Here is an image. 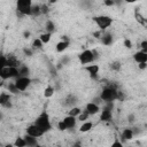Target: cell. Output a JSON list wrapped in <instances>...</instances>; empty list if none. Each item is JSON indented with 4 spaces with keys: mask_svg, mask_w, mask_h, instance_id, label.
<instances>
[{
    "mask_svg": "<svg viewBox=\"0 0 147 147\" xmlns=\"http://www.w3.org/2000/svg\"><path fill=\"white\" fill-rule=\"evenodd\" d=\"M34 124H36L37 126H39V127L44 131V133H45L46 131H49L51 127H52L49 117H48V115H47L46 113H42L41 115H39L38 118L36 119V123H34Z\"/></svg>",
    "mask_w": 147,
    "mask_h": 147,
    "instance_id": "6da1fadb",
    "label": "cell"
},
{
    "mask_svg": "<svg viewBox=\"0 0 147 147\" xmlns=\"http://www.w3.org/2000/svg\"><path fill=\"white\" fill-rule=\"evenodd\" d=\"M32 7V0H17L16 8L22 15H30Z\"/></svg>",
    "mask_w": 147,
    "mask_h": 147,
    "instance_id": "7a4b0ae2",
    "label": "cell"
},
{
    "mask_svg": "<svg viewBox=\"0 0 147 147\" xmlns=\"http://www.w3.org/2000/svg\"><path fill=\"white\" fill-rule=\"evenodd\" d=\"M78 59L82 64H88V63H92L93 60L95 59V53H94V51L85 49L78 55Z\"/></svg>",
    "mask_w": 147,
    "mask_h": 147,
    "instance_id": "3957f363",
    "label": "cell"
},
{
    "mask_svg": "<svg viewBox=\"0 0 147 147\" xmlns=\"http://www.w3.org/2000/svg\"><path fill=\"white\" fill-rule=\"evenodd\" d=\"M117 91L113 87H106L101 94H100V99L103 100V101H114L115 99H117Z\"/></svg>",
    "mask_w": 147,
    "mask_h": 147,
    "instance_id": "277c9868",
    "label": "cell"
},
{
    "mask_svg": "<svg viewBox=\"0 0 147 147\" xmlns=\"http://www.w3.org/2000/svg\"><path fill=\"white\" fill-rule=\"evenodd\" d=\"M94 22H95V24H96L101 30H106L108 26L111 25L113 18H110L109 16H106V15H101V16L94 17Z\"/></svg>",
    "mask_w": 147,
    "mask_h": 147,
    "instance_id": "5b68a950",
    "label": "cell"
},
{
    "mask_svg": "<svg viewBox=\"0 0 147 147\" xmlns=\"http://www.w3.org/2000/svg\"><path fill=\"white\" fill-rule=\"evenodd\" d=\"M31 83V79L28 77V76H20V77H16V80H15V85L16 87L18 88L20 92H23L25 91L29 85Z\"/></svg>",
    "mask_w": 147,
    "mask_h": 147,
    "instance_id": "8992f818",
    "label": "cell"
},
{
    "mask_svg": "<svg viewBox=\"0 0 147 147\" xmlns=\"http://www.w3.org/2000/svg\"><path fill=\"white\" fill-rule=\"evenodd\" d=\"M26 134H29L31 137H34V138H39V137H42L44 136V131L39 126H37L36 124H32V125L28 126Z\"/></svg>",
    "mask_w": 147,
    "mask_h": 147,
    "instance_id": "52a82bcc",
    "label": "cell"
},
{
    "mask_svg": "<svg viewBox=\"0 0 147 147\" xmlns=\"http://www.w3.org/2000/svg\"><path fill=\"white\" fill-rule=\"evenodd\" d=\"M133 60L137 62V63H140V62H147V52H144V51H138L133 54Z\"/></svg>",
    "mask_w": 147,
    "mask_h": 147,
    "instance_id": "ba28073f",
    "label": "cell"
},
{
    "mask_svg": "<svg viewBox=\"0 0 147 147\" xmlns=\"http://www.w3.org/2000/svg\"><path fill=\"white\" fill-rule=\"evenodd\" d=\"M85 110L90 115H95V114H98L100 111V108H99L98 103H95V102H88L86 105V107H85Z\"/></svg>",
    "mask_w": 147,
    "mask_h": 147,
    "instance_id": "9c48e42d",
    "label": "cell"
},
{
    "mask_svg": "<svg viewBox=\"0 0 147 147\" xmlns=\"http://www.w3.org/2000/svg\"><path fill=\"white\" fill-rule=\"evenodd\" d=\"M62 121L64 122V124H65L67 129H71V127H75V126H76V122H77L76 117H75V116H71V115H68V116H65V117H64Z\"/></svg>",
    "mask_w": 147,
    "mask_h": 147,
    "instance_id": "30bf717a",
    "label": "cell"
},
{
    "mask_svg": "<svg viewBox=\"0 0 147 147\" xmlns=\"http://www.w3.org/2000/svg\"><path fill=\"white\" fill-rule=\"evenodd\" d=\"M99 65L98 64H87L86 67H85V70L91 75V76H93V77H96V75H98V72H99Z\"/></svg>",
    "mask_w": 147,
    "mask_h": 147,
    "instance_id": "8fae6325",
    "label": "cell"
},
{
    "mask_svg": "<svg viewBox=\"0 0 147 147\" xmlns=\"http://www.w3.org/2000/svg\"><path fill=\"white\" fill-rule=\"evenodd\" d=\"M68 46H69V41L68 40H61V41H59L56 44L55 49H56L57 53H62V52H64L68 48Z\"/></svg>",
    "mask_w": 147,
    "mask_h": 147,
    "instance_id": "7c38bea8",
    "label": "cell"
},
{
    "mask_svg": "<svg viewBox=\"0 0 147 147\" xmlns=\"http://www.w3.org/2000/svg\"><path fill=\"white\" fill-rule=\"evenodd\" d=\"M9 101H10V95L9 94H7V93H1L0 94V105L1 106H5V107L10 106Z\"/></svg>",
    "mask_w": 147,
    "mask_h": 147,
    "instance_id": "4fadbf2b",
    "label": "cell"
},
{
    "mask_svg": "<svg viewBox=\"0 0 147 147\" xmlns=\"http://www.w3.org/2000/svg\"><path fill=\"white\" fill-rule=\"evenodd\" d=\"M111 117H113V115H111V111L109 109H103L101 111V115H100V119L101 121L107 122V121H110Z\"/></svg>",
    "mask_w": 147,
    "mask_h": 147,
    "instance_id": "5bb4252c",
    "label": "cell"
},
{
    "mask_svg": "<svg viewBox=\"0 0 147 147\" xmlns=\"http://www.w3.org/2000/svg\"><path fill=\"white\" fill-rule=\"evenodd\" d=\"M92 126H93V124H92L91 122L84 121L83 124H82L80 127H79V131H80V132H87V131H90V130L92 129Z\"/></svg>",
    "mask_w": 147,
    "mask_h": 147,
    "instance_id": "9a60e30c",
    "label": "cell"
},
{
    "mask_svg": "<svg viewBox=\"0 0 147 147\" xmlns=\"http://www.w3.org/2000/svg\"><path fill=\"white\" fill-rule=\"evenodd\" d=\"M122 138L124 140H131L133 138V131L131 129H124V131L122 132Z\"/></svg>",
    "mask_w": 147,
    "mask_h": 147,
    "instance_id": "2e32d148",
    "label": "cell"
},
{
    "mask_svg": "<svg viewBox=\"0 0 147 147\" xmlns=\"http://www.w3.org/2000/svg\"><path fill=\"white\" fill-rule=\"evenodd\" d=\"M51 38H52V33H51V32H44V33H41L40 37H39V39L41 40L42 44L49 42V41H51Z\"/></svg>",
    "mask_w": 147,
    "mask_h": 147,
    "instance_id": "e0dca14e",
    "label": "cell"
},
{
    "mask_svg": "<svg viewBox=\"0 0 147 147\" xmlns=\"http://www.w3.org/2000/svg\"><path fill=\"white\" fill-rule=\"evenodd\" d=\"M24 140H25L26 146H36L37 145V138L31 137L29 134H26V137H24Z\"/></svg>",
    "mask_w": 147,
    "mask_h": 147,
    "instance_id": "ac0fdd59",
    "label": "cell"
},
{
    "mask_svg": "<svg viewBox=\"0 0 147 147\" xmlns=\"http://www.w3.org/2000/svg\"><path fill=\"white\" fill-rule=\"evenodd\" d=\"M54 88L52 87V86H47L45 90H44V96L45 98H51L53 94H54Z\"/></svg>",
    "mask_w": 147,
    "mask_h": 147,
    "instance_id": "d6986e66",
    "label": "cell"
},
{
    "mask_svg": "<svg viewBox=\"0 0 147 147\" xmlns=\"http://www.w3.org/2000/svg\"><path fill=\"white\" fill-rule=\"evenodd\" d=\"M101 41L105 45H110L111 41H113V38H111L110 34H105V36H101Z\"/></svg>",
    "mask_w": 147,
    "mask_h": 147,
    "instance_id": "ffe728a7",
    "label": "cell"
},
{
    "mask_svg": "<svg viewBox=\"0 0 147 147\" xmlns=\"http://www.w3.org/2000/svg\"><path fill=\"white\" fill-rule=\"evenodd\" d=\"M80 113H82V109H80V108H78V107H72V108L69 110V115L75 116V117H77Z\"/></svg>",
    "mask_w": 147,
    "mask_h": 147,
    "instance_id": "44dd1931",
    "label": "cell"
},
{
    "mask_svg": "<svg viewBox=\"0 0 147 147\" xmlns=\"http://www.w3.org/2000/svg\"><path fill=\"white\" fill-rule=\"evenodd\" d=\"M88 116H90V114H88L86 110H82V113L78 115V121L84 122V121H86V119L88 118Z\"/></svg>",
    "mask_w": 147,
    "mask_h": 147,
    "instance_id": "7402d4cb",
    "label": "cell"
},
{
    "mask_svg": "<svg viewBox=\"0 0 147 147\" xmlns=\"http://www.w3.org/2000/svg\"><path fill=\"white\" fill-rule=\"evenodd\" d=\"M39 14H41V11H40V6H32V7H31V14H30V15L36 16V15H39Z\"/></svg>",
    "mask_w": 147,
    "mask_h": 147,
    "instance_id": "603a6c76",
    "label": "cell"
},
{
    "mask_svg": "<svg viewBox=\"0 0 147 147\" xmlns=\"http://www.w3.org/2000/svg\"><path fill=\"white\" fill-rule=\"evenodd\" d=\"M14 145H15V146H18V147H24V146H26L24 138H17V139L15 140Z\"/></svg>",
    "mask_w": 147,
    "mask_h": 147,
    "instance_id": "cb8c5ba5",
    "label": "cell"
},
{
    "mask_svg": "<svg viewBox=\"0 0 147 147\" xmlns=\"http://www.w3.org/2000/svg\"><path fill=\"white\" fill-rule=\"evenodd\" d=\"M42 45H44V44L41 42V40H40L39 38H38V39H34L33 42H32V47H33V48H38V49H40V48L42 47Z\"/></svg>",
    "mask_w": 147,
    "mask_h": 147,
    "instance_id": "d4e9b609",
    "label": "cell"
},
{
    "mask_svg": "<svg viewBox=\"0 0 147 147\" xmlns=\"http://www.w3.org/2000/svg\"><path fill=\"white\" fill-rule=\"evenodd\" d=\"M8 90H9V92H11L13 94H17L20 91H18V88L16 87V85H15V83H11V84H9L8 85Z\"/></svg>",
    "mask_w": 147,
    "mask_h": 147,
    "instance_id": "484cf974",
    "label": "cell"
},
{
    "mask_svg": "<svg viewBox=\"0 0 147 147\" xmlns=\"http://www.w3.org/2000/svg\"><path fill=\"white\" fill-rule=\"evenodd\" d=\"M28 74H29V69L26 67L18 68V76H28Z\"/></svg>",
    "mask_w": 147,
    "mask_h": 147,
    "instance_id": "4316f807",
    "label": "cell"
},
{
    "mask_svg": "<svg viewBox=\"0 0 147 147\" xmlns=\"http://www.w3.org/2000/svg\"><path fill=\"white\" fill-rule=\"evenodd\" d=\"M46 32H51L52 33V31H54L55 30V26H54V24L52 23V22H47L46 23Z\"/></svg>",
    "mask_w": 147,
    "mask_h": 147,
    "instance_id": "83f0119b",
    "label": "cell"
},
{
    "mask_svg": "<svg viewBox=\"0 0 147 147\" xmlns=\"http://www.w3.org/2000/svg\"><path fill=\"white\" fill-rule=\"evenodd\" d=\"M7 65V59L3 56H0V70Z\"/></svg>",
    "mask_w": 147,
    "mask_h": 147,
    "instance_id": "f1b7e54d",
    "label": "cell"
},
{
    "mask_svg": "<svg viewBox=\"0 0 147 147\" xmlns=\"http://www.w3.org/2000/svg\"><path fill=\"white\" fill-rule=\"evenodd\" d=\"M57 129H59L60 131H64V130H67V126H65V124H64L63 121H60V122L57 123Z\"/></svg>",
    "mask_w": 147,
    "mask_h": 147,
    "instance_id": "f546056e",
    "label": "cell"
},
{
    "mask_svg": "<svg viewBox=\"0 0 147 147\" xmlns=\"http://www.w3.org/2000/svg\"><path fill=\"white\" fill-rule=\"evenodd\" d=\"M103 3L107 6V7H111L115 5V0H103Z\"/></svg>",
    "mask_w": 147,
    "mask_h": 147,
    "instance_id": "4dcf8cb0",
    "label": "cell"
},
{
    "mask_svg": "<svg viewBox=\"0 0 147 147\" xmlns=\"http://www.w3.org/2000/svg\"><path fill=\"white\" fill-rule=\"evenodd\" d=\"M140 47H141V51H144V52H147V40H144V41H141V44H140Z\"/></svg>",
    "mask_w": 147,
    "mask_h": 147,
    "instance_id": "1f68e13d",
    "label": "cell"
},
{
    "mask_svg": "<svg viewBox=\"0 0 147 147\" xmlns=\"http://www.w3.org/2000/svg\"><path fill=\"white\" fill-rule=\"evenodd\" d=\"M138 68L141 69V70H145L147 68V62H140V63H138Z\"/></svg>",
    "mask_w": 147,
    "mask_h": 147,
    "instance_id": "d6a6232c",
    "label": "cell"
},
{
    "mask_svg": "<svg viewBox=\"0 0 147 147\" xmlns=\"http://www.w3.org/2000/svg\"><path fill=\"white\" fill-rule=\"evenodd\" d=\"M124 46H125L126 48H131V47H132V42H131V40L125 39V40H124Z\"/></svg>",
    "mask_w": 147,
    "mask_h": 147,
    "instance_id": "836d02e7",
    "label": "cell"
},
{
    "mask_svg": "<svg viewBox=\"0 0 147 147\" xmlns=\"http://www.w3.org/2000/svg\"><path fill=\"white\" fill-rule=\"evenodd\" d=\"M111 146H113V147H116V146H119V147H121V146H122V144H121L119 141H115V142H114Z\"/></svg>",
    "mask_w": 147,
    "mask_h": 147,
    "instance_id": "e575fe53",
    "label": "cell"
},
{
    "mask_svg": "<svg viewBox=\"0 0 147 147\" xmlns=\"http://www.w3.org/2000/svg\"><path fill=\"white\" fill-rule=\"evenodd\" d=\"M24 52H25V54H28L29 56L32 54V51H31V49H26V48H25V49H24Z\"/></svg>",
    "mask_w": 147,
    "mask_h": 147,
    "instance_id": "d590c367",
    "label": "cell"
},
{
    "mask_svg": "<svg viewBox=\"0 0 147 147\" xmlns=\"http://www.w3.org/2000/svg\"><path fill=\"white\" fill-rule=\"evenodd\" d=\"M23 34H24V38H29V37H30V32H29V31H25Z\"/></svg>",
    "mask_w": 147,
    "mask_h": 147,
    "instance_id": "8d00e7d4",
    "label": "cell"
},
{
    "mask_svg": "<svg viewBox=\"0 0 147 147\" xmlns=\"http://www.w3.org/2000/svg\"><path fill=\"white\" fill-rule=\"evenodd\" d=\"M125 2H127V3H134V2H137L138 0H124Z\"/></svg>",
    "mask_w": 147,
    "mask_h": 147,
    "instance_id": "74e56055",
    "label": "cell"
},
{
    "mask_svg": "<svg viewBox=\"0 0 147 147\" xmlns=\"http://www.w3.org/2000/svg\"><path fill=\"white\" fill-rule=\"evenodd\" d=\"M129 118H130V122H133V118H134V116H133V115H130V117H129Z\"/></svg>",
    "mask_w": 147,
    "mask_h": 147,
    "instance_id": "f35d334b",
    "label": "cell"
},
{
    "mask_svg": "<svg viewBox=\"0 0 147 147\" xmlns=\"http://www.w3.org/2000/svg\"><path fill=\"white\" fill-rule=\"evenodd\" d=\"M57 0H49V3H55Z\"/></svg>",
    "mask_w": 147,
    "mask_h": 147,
    "instance_id": "ab89813d",
    "label": "cell"
},
{
    "mask_svg": "<svg viewBox=\"0 0 147 147\" xmlns=\"http://www.w3.org/2000/svg\"><path fill=\"white\" fill-rule=\"evenodd\" d=\"M3 85V79H0V87Z\"/></svg>",
    "mask_w": 147,
    "mask_h": 147,
    "instance_id": "60d3db41",
    "label": "cell"
}]
</instances>
